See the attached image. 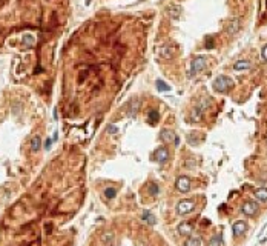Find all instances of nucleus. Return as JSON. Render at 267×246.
Returning <instances> with one entry per match:
<instances>
[{
	"label": "nucleus",
	"mask_w": 267,
	"mask_h": 246,
	"mask_svg": "<svg viewBox=\"0 0 267 246\" xmlns=\"http://www.w3.org/2000/svg\"><path fill=\"white\" fill-rule=\"evenodd\" d=\"M232 85H233V82L227 75H218L215 79V82L212 83V86H213V89L216 92H226V91H229L232 88Z\"/></svg>",
	"instance_id": "f257e3e1"
},
{
	"label": "nucleus",
	"mask_w": 267,
	"mask_h": 246,
	"mask_svg": "<svg viewBox=\"0 0 267 246\" xmlns=\"http://www.w3.org/2000/svg\"><path fill=\"white\" fill-rule=\"evenodd\" d=\"M194 209H195V202L194 200H181L177 205V212L180 215H186V214L192 212Z\"/></svg>",
	"instance_id": "f03ea898"
},
{
	"label": "nucleus",
	"mask_w": 267,
	"mask_h": 246,
	"mask_svg": "<svg viewBox=\"0 0 267 246\" xmlns=\"http://www.w3.org/2000/svg\"><path fill=\"white\" fill-rule=\"evenodd\" d=\"M175 188H177L180 192H189V191H190V179L186 177V175L178 177L177 182H175Z\"/></svg>",
	"instance_id": "7ed1b4c3"
},
{
	"label": "nucleus",
	"mask_w": 267,
	"mask_h": 246,
	"mask_svg": "<svg viewBox=\"0 0 267 246\" xmlns=\"http://www.w3.org/2000/svg\"><path fill=\"white\" fill-rule=\"evenodd\" d=\"M204 68H206V57H203V56L195 57V59L192 60V71H190V75H194V74L203 71Z\"/></svg>",
	"instance_id": "20e7f679"
},
{
	"label": "nucleus",
	"mask_w": 267,
	"mask_h": 246,
	"mask_svg": "<svg viewBox=\"0 0 267 246\" xmlns=\"http://www.w3.org/2000/svg\"><path fill=\"white\" fill-rule=\"evenodd\" d=\"M158 54H160V57H163V59H166V60H169V59H172L174 57V52H175V48L172 46V45H161L158 49Z\"/></svg>",
	"instance_id": "39448f33"
},
{
	"label": "nucleus",
	"mask_w": 267,
	"mask_h": 246,
	"mask_svg": "<svg viewBox=\"0 0 267 246\" xmlns=\"http://www.w3.org/2000/svg\"><path fill=\"white\" fill-rule=\"evenodd\" d=\"M167 159H169V151L163 146V148H158L155 152H154V160H157V162H160V163H164V162H167Z\"/></svg>",
	"instance_id": "423d86ee"
},
{
	"label": "nucleus",
	"mask_w": 267,
	"mask_h": 246,
	"mask_svg": "<svg viewBox=\"0 0 267 246\" xmlns=\"http://www.w3.org/2000/svg\"><path fill=\"white\" fill-rule=\"evenodd\" d=\"M241 211H243L246 215L252 217V215H255V214H256V211H258V205H256L255 202H246V203L243 205Z\"/></svg>",
	"instance_id": "0eeeda50"
},
{
	"label": "nucleus",
	"mask_w": 267,
	"mask_h": 246,
	"mask_svg": "<svg viewBox=\"0 0 267 246\" xmlns=\"http://www.w3.org/2000/svg\"><path fill=\"white\" fill-rule=\"evenodd\" d=\"M192 229H194V226H192L190 221H181L178 225V228H177L178 234H181V235H190L192 234Z\"/></svg>",
	"instance_id": "6e6552de"
},
{
	"label": "nucleus",
	"mask_w": 267,
	"mask_h": 246,
	"mask_svg": "<svg viewBox=\"0 0 267 246\" xmlns=\"http://www.w3.org/2000/svg\"><path fill=\"white\" fill-rule=\"evenodd\" d=\"M232 231H233V234H235V235H243V234L247 231V223H246V221H243V220H238V221H235V223H233Z\"/></svg>",
	"instance_id": "1a4fd4ad"
},
{
	"label": "nucleus",
	"mask_w": 267,
	"mask_h": 246,
	"mask_svg": "<svg viewBox=\"0 0 267 246\" xmlns=\"http://www.w3.org/2000/svg\"><path fill=\"white\" fill-rule=\"evenodd\" d=\"M160 137H161V142L163 143H172L175 140V134L171 129H163L161 134H160Z\"/></svg>",
	"instance_id": "9d476101"
},
{
	"label": "nucleus",
	"mask_w": 267,
	"mask_h": 246,
	"mask_svg": "<svg viewBox=\"0 0 267 246\" xmlns=\"http://www.w3.org/2000/svg\"><path fill=\"white\" fill-rule=\"evenodd\" d=\"M138 105V98H132L130 102H129V105H127V115L129 117H135V112H137V106Z\"/></svg>",
	"instance_id": "9b49d317"
},
{
	"label": "nucleus",
	"mask_w": 267,
	"mask_h": 246,
	"mask_svg": "<svg viewBox=\"0 0 267 246\" xmlns=\"http://www.w3.org/2000/svg\"><path fill=\"white\" fill-rule=\"evenodd\" d=\"M181 6H178V5H171L169 8H167V14H169V17H172V19H178L180 16H181Z\"/></svg>",
	"instance_id": "f8f14e48"
},
{
	"label": "nucleus",
	"mask_w": 267,
	"mask_h": 246,
	"mask_svg": "<svg viewBox=\"0 0 267 246\" xmlns=\"http://www.w3.org/2000/svg\"><path fill=\"white\" fill-rule=\"evenodd\" d=\"M184 246H201V238L198 235H189V238L184 241Z\"/></svg>",
	"instance_id": "ddd939ff"
},
{
	"label": "nucleus",
	"mask_w": 267,
	"mask_h": 246,
	"mask_svg": "<svg viewBox=\"0 0 267 246\" xmlns=\"http://www.w3.org/2000/svg\"><path fill=\"white\" fill-rule=\"evenodd\" d=\"M238 29H239V20H230V23L227 25V33L230 34V36H233L235 33H238Z\"/></svg>",
	"instance_id": "4468645a"
},
{
	"label": "nucleus",
	"mask_w": 267,
	"mask_h": 246,
	"mask_svg": "<svg viewBox=\"0 0 267 246\" xmlns=\"http://www.w3.org/2000/svg\"><path fill=\"white\" fill-rule=\"evenodd\" d=\"M249 68H250V62L249 60H239V62H236L233 65V69L235 71H246Z\"/></svg>",
	"instance_id": "2eb2a0df"
},
{
	"label": "nucleus",
	"mask_w": 267,
	"mask_h": 246,
	"mask_svg": "<svg viewBox=\"0 0 267 246\" xmlns=\"http://www.w3.org/2000/svg\"><path fill=\"white\" fill-rule=\"evenodd\" d=\"M255 197L259 202H267V188H259L255 191Z\"/></svg>",
	"instance_id": "dca6fc26"
},
{
	"label": "nucleus",
	"mask_w": 267,
	"mask_h": 246,
	"mask_svg": "<svg viewBox=\"0 0 267 246\" xmlns=\"http://www.w3.org/2000/svg\"><path fill=\"white\" fill-rule=\"evenodd\" d=\"M40 146H42L40 137H39V136H34L32 140H31V151H32V152H37V151L40 149Z\"/></svg>",
	"instance_id": "f3484780"
},
{
	"label": "nucleus",
	"mask_w": 267,
	"mask_h": 246,
	"mask_svg": "<svg viewBox=\"0 0 267 246\" xmlns=\"http://www.w3.org/2000/svg\"><path fill=\"white\" fill-rule=\"evenodd\" d=\"M158 118H160V114H158V111H155V109L149 111V114H148V121L151 123V125H155V123L158 121Z\"/></svg>",
	"instance_id": "a211bd4d"
},
{
	"label": "nucleus",
	"mask_w": 267,
	"mask_h": 246,
	"mask_svg": "<svg viewBox=\"0 0 267 246\" xmlns=\"http://www.w3.org/2000/svg\"><path fill=\"white\" fill-rule=\"evenodd\" d=\"M209 246H223V235H221V234H215V235L210 238Z\"/></svg>",
	"instance_id": "6ab92c4d"
},
{
	"label": "nucleus",
	"mask_w": 267,
	"mask_h": 246,
	"mask_svg": "<svg viewBox=\"0 0 267 246\" xmlns=\"http://www.w3.org/2000/svg\"><path fill=\"white\" fill-rule=\"evenodd\" d=\"M203 109H204V108H203L201 105L195 106V108H194V111H192V118H194V120H200V118H201V115H203Z\"/></svg>",
	"instance_id": "aec40b11"
},
{
	"label": "nucleus",
	"mask_w": 267,
	"mask_h": 246,
	"mask_svg": "<svg viewBox=\"0 0 267 246\" xmlns=\"http://www.w3.org/2000/svg\"><path fill=\"white\" fill-rule=\"evenodd\" d=\"M143 220H145L146 223H149V225H155V217H154L149 211H145V212H143Z\"/></svg>",
	"instance_id": "412c9836"
},
{
	"label": "nucleus",
	"mask_w": 267,
	"mask_h": 246,
	"mask_svg": "<svg viewBox=\"0 0 267 246\" xmlns=\"http://www.w3.org/2000/svg\"><path fill=\"white\" fill-rule=\"evenodd\" d=\"M101 240H103V243H106V244H112V241H114V234H112V232H104L103 237H101Z\"/></svg>",
	"instance_id": "4be33fe9"
},
{
	"label": "nucleus",
	"mask_w": 267,
	"mask_h": 246,
	"mask_svg": "<svg viewBox=\"0 0 267 246\" xmlns=\"http://www.w3.org/2000/svg\"><path fill=\"white\" fill-rule=\"evenodd\" d=\"M23 43H25L26 46H32V45H36V39H34L31 34H26V36L23 37Z\"/></svg>",
	"instance_id": "5701e85b"
},
{
	"label": "nucleus",
	"mask_w": 267,
	"mask_h": 246,
	"mask_svg": "<svg viewBox=\"0 0 267 246\" xmlns=\"http://www.w3.org/2000/svg\"><path fill=\"white\" fill-rule=\"evenodd\" d=\"M157 89H158V91H163V92H167V91H171V86L166 85L164 82L158 80V82H157Z\"/></svg>",
	"instance_id": "b1692460"
},
{
	"label": "nucleus",
	"mask_w": 267,
	"mask_h": 246,
	"mask_svg": "<svg viewBox=\"0 0 267 246\" xmlns=\"http://www.w3.org/2000/svg\"><path fill=\"white\" fill-rule=\"evenodd\" d=\"M158 192H160V188H158V185H155V183H151V185H149V194H151V195H154V197H157V195H158Z\"/></svg>",
	"instance_id": "393cba45"
},
{
	"label": "nucleus",
	"mask_w": 267,
	"mask_h": 246,
	"mask_svg": "<svg viewBox=\"0 0 267 246\" xmlns=\"http://www.w3.org/2000/svg\"><path fill=\"white\" fill-rule=\"evenodd\" d=\"M115 195H117V191H115L114 188H106V189H104V197H106V198L111 200V198H114Z\"/></svg>",
	"instance_id": "a878e982"
},
{
	"label": "nucleus",
	"mask_w": 267,
	"mask_h": 246,
	"mask_svg": "<svg viewBox=\"0 0 267 246\" xmlns=\"http://www.w3.org/2000/svg\"><path fill=\"white\" fill-rule=\"evenodd\" d=\"M187 140H189L190 145H197V143H198V136H197L195 133H192V134L187 136Z\"/></svg>",
	"instance_id": "bb28decb"
},
{
	"label": "nucleus",
	"mask_w": 267,
	"mask_h": 246,
	"mask_svg": "<svg viewBox=\"0 0 267 246\" xmlns=\"http://www.w3.org/2000/svg\"><path fill=\"white\" fill-rule=\"evenodd\" d=\"M107 133H109V134H117V133H118V128H117L115 125H109V126H107Z\"/></svg>",
	"instance_id": "cd10ccee"
},
{
	"label": "nucleus",
	"mask_w": 267,
	"mask_h": 246,
	"mask_svg": "<svg viewBox=\"0 0 267 246\" xmlns=\"http://www.w3.org/2000/svg\"><path fill=\"white\" fill-rule=\"evenodd\" d=\"M261 57H262L264 62H267V45H264V48H262V51H261Z\"/></svg>",
	"instance_id": "c85d7f7f"
},
{
	"label": "nucleus",
	"mask_w": 267,
	"mask_h": 246,
	"mask_svg": "<svg viewBox=\"0 0 267 246\" xmlns=\"http://www.w3.org/2000/svg\"><path fill=\"white\" fill-rule=\"evenodd\" d=\"M206 40H207V45H206V46H207V48H212V46H213V39H212V37H207Z\"/></svg>",
	"instance_id": "c756f323"
},
{
	"label": "nucleus",
	"mask_w": 267,
	"mask_h": 246,
	"mask_svg": "<svg viewBox=\"0 0 267 246\" xmlns=\"http://www.w3.org/2000/svg\"><path fill=\"white\" fill-rule=\"evenodd\" d=\"M51 143H52V140H51V139H48V140H46V143H45V148H46V149H49Z\"/></svg>",
	"instance_id": "7c9ffc66"
}]
</instances>
